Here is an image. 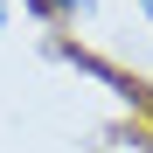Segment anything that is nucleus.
Masks as SVG:
<instances>
[{
    "label": "nucleus",
    "instance_id": "obj_1",
    "mask_svg": "<svg viewBox=\"0 0 153 153\" xmlns=\"http://www.w3.org/2000/svg\"><path fill=\"white\" fill-rule=\"evenodd\" d=\"M35 14H70V7H84V0H28Z\"/></svg>",
    "mask_w": 153,
    "mask_h": 153
},
{
    "label": "nucleus",
    "instance_id": "obj_3",
    "mask_svg": "<svg viewBox=\"0 0 153 153\" xmlns=\"http://www.w3.org/2000/svg\"><path fill=\"white\" fill-rule=\"evenodd\" d=\"M0 21H7V7H0Z\"/></svg>",
    "mask_w": 153,
    "mask_h": 153
},
{
    "label": "nucleus",
    "instance_id": "obj_2",
    "mask_svg": "<svg viewBox=\"0 0 153 153\" xmlns=\"http://www.w3.org/2000/svg\"><path fill=\"white\" fill-rule=\"evenodd\" d=\"M139 7H146V14H153V0H139Z\"/></svg>",
    "mask_w": 153,
    "mask_h": 153
}]
</instances>
